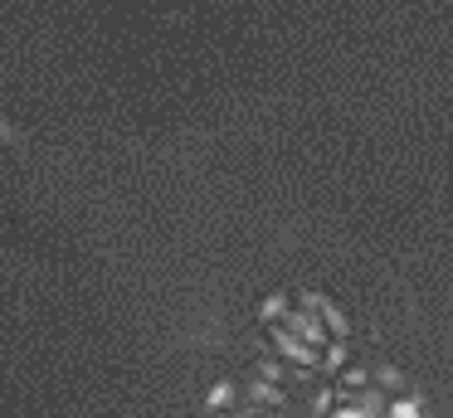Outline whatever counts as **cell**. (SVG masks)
Masks as SVG:
<instances>
[{
    "label": "cell",
    "instance_id": "6da1fadb",
    "mask_svg": "<svg viewBox=\"0 0 453 418\" xmlns=\"http://www.w3.org/2000/svg\"><path fill=\"white\" fill-rule=\"evenodd\" d=\"M288 331H293L303 346H312V350H322L326 346V326H322V316L317 311H288V321H283Z\"/></svg>",
    "mask_w": 453,
    "mask_h": 418
},
{
    "label": "cell",
    "instance_id": "7a4b0ae2",
    "mask_svg": "<svg viewBox=\"0 0 453 418\" xmlns=\"http://www.w3.org/2000/svg\"><path fill=\"white\" fill-rule=\"evenodd\" d=\"M268 336H273V346L283 350L288 360H297V365H303V369H312V365H317V355H322V350L303 346V340H297V336H293V331H288V326H268Z\"/></svg>",
    "mask_w": 453,
    "mask_h": 418
},
{
    "label": "cell",
    "instance_id": "3957f363",
    "mask_svg": "<svg viewBox=\"0 0 453 418\" xmlns=\"http://www.w3.org/2000/svg\"><path fill=\"white\" fill-rule=\"evenodd\" d=\"M303 311H317V316L326 321V331H336V336H346V331H351V326H346V316H342V307H336L332 297H322V292H307Z\"/></svg>",
    "mask_w": 453,
    "mask_h": 418
},
{
    "label": "cell",
    "instance_id": "277c9868",
    "mask_svg": "<svg viewBox=\"0 0 453 418\" xmlns=\"http://www.w3.org/2000/svg\"><path fill=\"white\" fill-rule=\"evenodd\" d=\"M249 399H258V408H278L283 404V389L268 384V379H254V384H249Z\"/></svg>",
    "mask_w": 453,
    "mask_h": 418
},
{
    "label": "cell",
    "instance_id": "5b68a950",
    "mask_svg": "<svg viewBox=\"0 0 453 418\" xmlns=\"http://www.w3.org/2000/svg\"><path fill=\"white\" fill-rule=\"evenodd\" d=\"M375 408H380V394H371L365 404H356V408H342L336 418H375Z\"/></svg>",
    "mask_w": 453,
    "mask_h": 418
},
{
    "label": "cell",
    "instance_id": "8992f818",
    "mask_svg": "<svg viewBox=\"0 0 453 418\" xmlns=\"http://www.w3.org/2000/svg\"><path fill=\"white\" fill-rule=\"evenodd\" d=\"M342 384L346 389H365V384H371V369H365V365L361 369H342Z\"/></svg>",
    "mask_w": 453,
    "mask_h": 418
},
{
    "label": "cell",
    "instance_id": "52a82bcc",
    "mask_svg": "<svg viewBox=\"0 0 453 418\" xmlns=\"http://www.w3.org/2000/svg\"><path fill=\"white\" fill-rule=\"evenodd\" d=\"M229 399H234V384H215V389H210V408H229Z\"/></svg>",
    "mask_w": 453,
    "mask_h": 418
},
{
    "label": "cell",
    "instance_id": "ba28073f",
    "mask_svg": "<svg viewBox=\"0 0 453 418\" xmlns=\"http://www.w3.org/2000/svg\"><path fill=\"white\" fill-rule=\"evenodd\" d=\"M390 418H424V414H419V399H404V404H390Z\"/></svg>",
    "mask_w": 453,
    "mask_h": 418
},
{
    "label": "cell",
    "instance_id": "9c48e42d",
    "mask_svg": "<svg viewBox=\"0 0 453 418\" xmlns=\"http://www.w3.org/2000/svg\"><path fill=\"white\" fill-rule=\"evenodd\" d=\"M346 365V346H326V369H342Z\"/></svg>",
    "mask_w": 453,
    "mask_h": 418
},
{
    "label": "cell",
    "instance_id": "30bf717a",
    "mask_svg": "<svg viewBox=\"0 0 453 418\" xmlns=\"http://www.w3.org/2000/svg\"><path fill=\"white\" fill-rule=\"evenodd\" d=\"M278 311H283V321H288V301L283 297H268L264 301V316H278Z\"/></svg>",
    "mask_w": 453,
    "mask_h": 418
},
{
    "label": "cell",
    "instance_id": "8fae6325",
    "mask_svg": "<svg viewBox=\"0 0 453 418\" xmlns=\"http://www.w3.org/2000/svg\"><path fill=\"white\" fill-rule=\"evenodd\" d=\"M380 384H385V389H404V375H400V369H385Z\"/></svg>",
    "mask_w": 453,
    "mask_h": 418
},
{
    "label": "cell",
    "instance_id": "7c38bea8",
    "mask_svg": "<svg viewBox=\"0 0 453 418\" xmlns=\"http://www.w3.org/2000/svg\"><path fill=\"white\" fill-rule=\"evenodd\" d=\"M0 141H11V126H5V122H0Z\"/></svg>",
    "mask_w": 453,
    "mask_h": 418
}]
</instances>
